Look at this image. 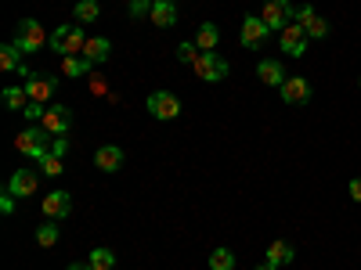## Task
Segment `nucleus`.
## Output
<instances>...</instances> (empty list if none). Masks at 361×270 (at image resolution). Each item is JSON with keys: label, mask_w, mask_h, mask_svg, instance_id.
I'll return each mask as SVG.
<instances>
[{"label": "nucleus", "mask_w": 361, "mask_h": 270, "mask_svg": "<svg viewBox=\"0 0 361 270\" xmlns=\"http://www.w3.org/2000/svg\"><path fill=\"white\" fill-rule=\"evenodd\" d=\"M357 86H361V76H357Z\"/></svg>", "instance_id": "obj_37"}, {"label": "nucleus", "mask_w": 361, "mask_h": 270, "mask_svg": "<svg viewBox=\"0 0 361 270\" xmlns=\"http://www.w3.org/2000/svg\"><path fill=\"white\" fill-rule=\"evenodd\" d=\"M279 90H282L286 105H307L311 101V79H304V76H286V83Z\"/></svg>", "instance_id": "obj_11"}, {"label": "nucleus", "mask_w": 361, "mask_h": 270, "mask_svg": "<svg viewBox=\"0 0 361 270\" xmlns=\"http://www.w3.org/2000/svg\"><path fill=\"white\" fill-rule=\"evenodd\" d=\"M76 22L87 25V22H98V0H76V8H73Z\"/></svg>", "instance_id": "obj_25"}, {"label": "nucleus", "mask_w": 361, "mask_h": 270, "mask_svg": "<svg viewBox=\"0 0 361 270\" xmlns=\"http://www.w3.org/2000/svg\"><path fill=\"white\" fill-rule=\"evenodd\" d=\"M22 58H25V54H22L15 44H4V47H0V72H18V76H25V79H29L33 72L25 69Z\"/></svg>", "instance_id": "obj_15"}, {"label": "nucleus", "mask_w": 361, "mask_h": 270, "mask_svg": "<svg viewBox=\"0 0 361 270\" xmlns=\"http://www.w3.org/2000/svg\"><path fill=\"white\" fill-rule=\"evenodd\" d=\"M44 112H47V105H40V101H29V108H25V115L33 119V123H40V119H44Z\"/></svg>", "instance_id": "obj_31"}, {"label": "nucleus", "mask_w": 361, "mask_h": 270, "mask_svg": "<svg viewBox=\"0 0 361 270\" xmlns=\"http://www.w3.org/2000/svg\"><path fill=\"white\" fill-rule=\"evenodd\" d=\"M87 263L94 266V270H116V252L112 249H90Z\"/></svg>", "instance_id": "obj_24"}, {"label": "nucleus", "mask_w": 361, "mask_h": 270, "mask_svg": "<svg viewBox=\"0 0 361 270\" xmlns=\"http://www.w3.org/2000/svg\"><path fill=\"white\" fill-rule=\"evenodd\" d=\"M217 44H221V29L214 22H202L195 29V47L199 51H217Z\"/></svg>", "instance_id": "obj_20"}, {"label": "nucleus", "mask_w": 361, "mask_h": 270, "mask_svg": "<svg viewBox=\"0 0 361 270\" xmlns=\"http://www.w3.org/2000/svg\"><path fill=\"white\" fill-rule=\"evenodd\" d=\"M22 54H37V51H44L47 47V33H44V25L37 22V18H22L18 25H15V40H11Z\"/></svg>", "instance_id": "obj_1"}, {"label": "nucleus", "mask_w": 361, "mask_h": 270, "mask_svg": "<svg viewBox=\"0 0 361 270\" xmlns=\"http://www.w3.org/2000/svg\"><path fill=\"white\" fill-rule=\"evenodd\" d=\"M54 86H58V79H54V76H47V72H33V76L25 79V94H29V101L47 105V101H51V94H54Z\"/></svg>", "instance_id": "obj_12"}, {"label": "nucleus", "mask_w": 361, "mask_h": 270, "mask_svg": "<svg viewBox=\"0 0 361 270\" xmlns=\"http://www.w3.org/2000/svg\"><path fill=\"white\" fill-rule=\"evenodd\" d=\"M66 152H69L66 137H54V144H51V155H66Z\"/></svg>", "instance_id": "obj_33"}, {"label": "nucleus", "mask_w": 361, "mask_h": 270, "mask_svg": "<svg viewBox=\"0 0 361 270\" xmlns=\"http://www.w3.org/2000/svg\"><path fill=\"white\" fill-rule=\"evenodd\" d=\"M257 270H279V266H275V263H267V259H264V263H260Z\"/></svg>", "instance_id": "obj_36"}, {"label": "nucleus", "mask_w": 361, "mask_h": 270, "mask_svg": "<svg viewBox=\"0 0 361 270\" xmlns=\"http://www.w3.org/2000/svg\"><path fill=\"white\" fill-rule=\"evenodd\" d=\"M347 191H350V198H354V202H361V176H354V180H350V188H347Z\"/></svg>", "instance_id": "obj_34"}, {"label": "nucleus", "mask_w": 361, "mask_h": 270, "mask_svg": "<svg viewBox=\"0 0 361 270\" xmlns=\"http://www.w3.org/2000/svg\"><path fill=\"white\" fill-rule=\"evenodd\" d=\"M90 69H94V62H87L83 54H73V58H62V72L66 76H73V79H80V76H87Z\"/></svg>", "instance_id": "obj_23"}, {"label": "nucleus", "mask_w": 361, "mask_h": 270, "mask_svg": "<svg viewBox=\"0 0 361 270\" xmlns=\"http://www.w3.org/2000/svg\"><path fill=\"white\" fill-rule=\"evenodd\" d=\"M90 37H83V25H58L51 33V51H58L62 58H73V54H83Z\"/></svg>", "instance_id": "obj_2"}, {"label": "nucleus", "mask_w": 361, "mask_h": 270, "mask_svg": "<svg viewBox=\"0 0 361 270\" xmlns=\"http://www.w3.org/2000/svg\"><path fill=\"white\" fill-rule=\"evenodd\" d=\"M293 15H296V8L289 4V0H267V4L260 8V18H264V25L271 29V33H282V29L293 22Z\"/></svg>", "instance_id": "obj_4"}, {"label": "nucleus", "mask_w": 361, "mask_h": 270, "mask_svg": "<svg viewBox=\"0 0 361 270\" xmlns=\"http://www.w3.org/2000/svg\"><path fill=\"white\" fill-rule=\"evenodd\" d=\"M264 259H267V263H275V266H286V263H293V259H296V252H293V245H289V242H271Z\"/></svg>", "instance_id": "obj_21"}, {"label": "nucleus", "mask_w": 361, "mask_h": 270, "mask_svg": "<svg viewBox=\"0 0 361 270\" xmlns=\"http://www.w3.org/2000/svg\"><path fill=\"white\" fill-rule=\"evenodd\" d=\"M257 79L267 83V86H282L286 83V69H282L279 58H264V62L257 65Z\"/></svg>", "instance_id": "obj_17"}, {"label": "nucleus", "mask_w": 361, "mask_h": 270, "mask_svg": "<svg viewBox=\"0 0 361 270\" xmlns=\"http://www.w3.org/2000/svg\"><path fill=\"white\" fill-rule=\"evenodd\" d=\"M40 169H44L47 176H58V173L66 169V166H62V155H51V152H47V155L40 159Z\"/></svg>", "instance_id": "obj_28"}, {"label": "nucleus", "mask_w": 361, "mask_h": 270, "mask_svg": "<svg viewBox=\"0 0 361 270\" xmlns=\"http://www.w3.org/2000/svg\"><path fill=\"white\" fill-rule=\"evenodd\" d=\"M40 127H44L51 137H62V134L73 127V112H69L66 105H51V108L44 112V119H40Z\"/></svg>", "instance_id": "obj_10"}, {"label": "nucleus", "mask_w": 361, "mask_h": 270, "mask_svg": "<svg viewBox=\"0 0 361 270\" xmlns=\"http://www.w3.org/2000/svg\"><path fill=\"white\" fill-rule=\"evenodd\" d=\"M37 242H40L44 249L58 245V227H54V224H40V227H37Z\"/></svg>", "instance_id": "obj_27"}, {"label": "nucleus", "mask_w": 361, "mask_h": 270, "mask_svg": "<svg viewBox=\"0 0 361 270\" xmlns=\"http://www.w3.org/2000/svg\"><path fill=\"white\" fill-rule=\"evenodd\" d=\"M69 213H73L69 191H51V195H44V217H47V220H66Z\"/></svg>", "instance_id": "obj_14"}, {"label": "nucleus", "mask_w": 361, "mask_h": 270, "mask_svg": "<svg viewBox=\"0 0 361 270\" xmlns=\"http://www.w3.org/2000/svg\"><path fill=\"white\" fill-rule=\"evenodd\" d=\"M307 33H304V25H300V22H289L286 29H282V33H279V44H282V51L289 54V58H304L307 54Z\"/></svg>", "instance_id": "obj_7"}, {"label": "nucleus", "mask_w": 361, "mask_h": 270, "mask_svg": "<svg viewBox=\"0 0 361 270\" xmlns=\"http://www.w3.org/2000/svg\"><path fill=\"white\" fill-rule=\"evenodd\" d=\"M37 188H40V176L33 173V169H15L11 173V180H8V191L15 195V198H29V195H37Z\"/></svg>", "instance_id": "obj_13"}, {"label": "nucleus", "mask_w": 361, "mask_h": 270, "mask_svg": "<svg viewBox=\"0 0 361 270\" xmlns=\"http://www.w3.org/2000/svg\"><path fill=\"white\" fill-rule=\"evenodd\" d=\"M109 54H112L109 37H90V40H87V47H83V58H87V62H94V65L109 62Z\"/></svg>", "instance_id": "obj_19"}, {"label": "nucleus", "mask_w": 361, "mask_h": 270, "mask_svg": "<svg viewBox=\"0 0 361 270\" xmlns=\"http://www.w3.org/2000/svg\"><path fill=\"white\" fill-rule=\"evenodd\" d=\"M51 134L44 130V127H29V130H22L18 137H15V148L22 155H29V159H44L47 152H51Z\"/></svg>", "instance_id": "obj_3"}, {"label": "nucleus", "mask_w": 361, "mask_h": 270, "mask_svg": "<svg viewBox=\"0 0 361 270\" xmlns=\"http://www.w3.org/2000/svg\"><path fill=\"white\" fill-rule=\"evenodd\" d=\"M130 15H134V18L152 15V0H130Z\"/></svg>", "instance_id": "obj_30"}, {"label": "nucleus", "mask_w": 361, "mask_h": 270, "mask_svg": "<svg viewBox=\"0 0 361 270\" xmlns=\"http://www.w3.org/2000/svg\"><path fill=\"white\" fill-rule=\"evenodd\" d=\"M94 166L102 173H116V169H123V148H116V144H102L98 152H94Z\"/></svg>", "instance_id": "obj_16"}, {"label": "nucleus", "mask_w": 361, "mask_h": 270, "mask_svg": "<svg viewBox=\"0 0 361 270\" xmlns=\"http://www.w3.org/2000/svg\"><path fill=\"white\" fill-rule=\"evenodd\" d=\"M152 25H159V29H170V25H177V4L173 0H152Z\"/></svg>", "instance_id": "obj_18"}, {"label": "nucleus", "mask_w": 361, "mask_h": 270, "mask_svg": "<svg viewBox=\"0 0 361 270\" xmlns=\"http://www.w3.org/2000/svg\"><path fill=\"white\" fill-rule=\"evenodd\" d=\"M195 51H199L195 44H180V47H177V58H180L185 65H195V62H199V54H195Z\"/></svg>", "instance_id": "obj_29"}, {"label": "nucleus", "mask_w": 361, "mask_h": 270, "mask_svg": "<svg viewBox=\"0 0 361 270\" xmlns=\"http://www.w3.org/2000/svg\"><path fill=\"white\" fill-rule=\"evenodd\" d=\"M145 108H148V115H152V119H159V123L180 115V101H177V94H170V90H156V94H148Z\"/></svg>", "instance_id": "obj_5"}, {"label": "nucleus", "mask_w": 361, "mask_h": 270, "mask_svg": "<svg viewBox=\"0 0 361 270\" xmlns=\"http://www.w3.org/2000/svg\"><path fill=\"white\" fill-rule=\"evenodd\" d=\"M0 101H4L11 112H25V108H29V94H25V86H4Z\"/></svg>", "instance_id": "obj_22"}, {"label": "nucleus", "mask_w": 361, "mask_h": 270, "mask_svg": "<svg viewBox=\"0 0 361 270\" xmlns=\"http://www.w3.org/2000/svg\"><path fill=\"white\" fill-rule=\"evenodd\" d=\"M293 22L304 25V33H307L311 40H325V37H329V22H325L311 4H300V8H296V15H293Z\"/></svg>", "instance_id": "obj_8"}, {"label": "nucleus", "mask_w": 361, "mask_h": 270, "mask_svg": "<svg viewBox=\"0 0 361 270\" xmlns=\"http://www.w3.org/2000/svg\"><path fill=\"white\" fill-rule=\"evenodd\" d=\"M69 270H94L90 263H69Z\"/></svg>", "instance_id": "obj_35"}, {"label": "nucleus", "mask_w": 361, "mask_h": 270, "mask_svg": "<svg viewBox=\"0 0 361 270\" xmlns=\"http://www.w3.org/2000/svg\"><path fill=\"white\" fill-rule=\"evenodd\" d=\"M15 202H18V198H15L11 191H4V198H0V213L11 217V213H15Z\"/></svg>", "instance_id": "obj_32"}, {"label": "nucleus", "mask_w": 361, "mask_h": 270, "mask_svg": "<svg viewBox=\"0 0 361 270\" xmlns=\"http://www.w3.org/2000/svg\"><path fill=\"white\" fill-rule=\"evenodd\" d=\"M209 270H235V252L231 249H214L209 252Z\"/></svg>", "instance_id": "obj_26"}, {"label": "nucleus", "mask_w": 361, "mask_h": 270, "mask_svg": "<svg viewBox=\"0 0 361 270\" xmlns=\"http://www.w3.org/2000/svg\"><path fill=\"white\" fill-rule=\"evenodd\" d=\"M195 76L202 83H221L228 76V62L217 51H199V62H195Z\"/></svg>", "instance_id": "obj_6"}, {"label": "nucleus", "mask_w": 361, "mask_h": 270, "mask_svg": "<svg viewBox=\"0 0 361 270\" xmlns=\"http://www.w3.org/2000/svg\"><path fill=\"white\" fill-rule=\"evenodd\" d=\"M267 33H271V29L264 25L260 15H246L243 18V29H238V40H243V47H250V51H260L264 40H267Z\"/></svg>", "instance_id": "obj_9"}]
</instances>
